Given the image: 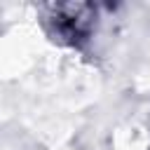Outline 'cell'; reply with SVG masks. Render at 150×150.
Returning a JSON list of instances; mask_svg holds the SVG:
<instances>
[{
    "instance_id": "cell-1",
    "label": "cell",
    "mask_w": 150,
    "mask_h": 150,
    "mask_svg": "<svg viewBox=\"0 0 150 150\" xmlns=\"http://www.w3.org/2000/svg\"><path fill=\"white\" fill-rule=\"evenodd\" d=\"M54 35L66 42H80L87 38L91 26V7L89 5H59L54 7Z\"/></svg>"
}]
</instances>
